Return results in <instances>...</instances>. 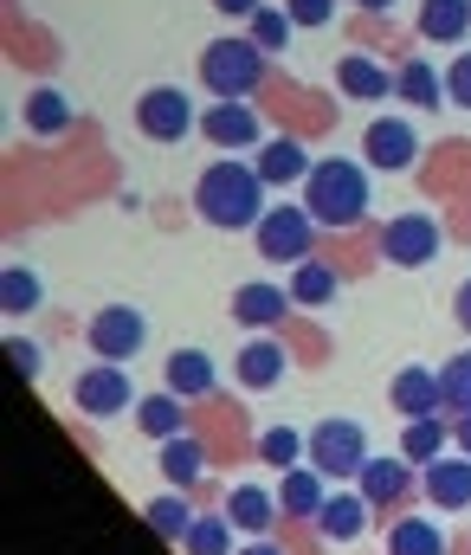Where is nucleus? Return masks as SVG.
Masks as SVG:
<instances>
[{
    "label": "nucleus",
    "mask_w": 471,
    "mask_h": 555,
    "mask_svg": "<svg viewBox=\"0 0 471 555\" xmlns=\"http://www.w3.org/2000/svg\"><path fill=\"white\" fill-rule=\"evenodd\" d=\"M278 511H285V504H278L265 485H233V498H226V517H233V530H246V537H265Z\"/></svg>",
    "instance_id": "5701e85b"
},
{
    "label": "nucleus",
    "mask_w": 471,
    "mask_h": 555,
    "mask_svg": "<svg viewBox=\"0 0 471 555\" xmlns=\"http://www.w3.org/2000/svg\"><path fill=\"white\" fill-rule=\"evenodd\" d=\"M420 491L440 504V511H471V459L459 452H446V459H433V465H420Z\"/></svg>",
    "instance_id": "ddd939ff"
},
{
    "label": "nucleus",
    "mask_w": 471,
    "mask_h": 555,
    "mask_svg": "<svg viewBox=\"0 0 471 555\" xmlns=\"http://www.w3.org/2000/svg\"><path fill=\"white\" fill-rule=\"evenodd\" d=\"M39 297H45L39 272H26V266H13V272H6V317H26Z\"/></svg>",
    "instance_id": "c9c22d12"
},
{
    "label": "nucleus",
    "mask_w": 471,
    "mask_h": 555,
    "mask_svg": "<svg viewBox=\"0 0 471 555\" xmlns=\"http://www.w3.org/2000/svg\"><path fill=\"white\" fill-rule=\"evenodd\" d=\"M446 420L433 414V420H407V433H401V459L407 465H433V459H446Z\"/></svg>",
    "instance_id": "c85d7f7f"
},
{
    "label": "nucleus",
    "mask_w": 471,
    "mask_h": 555,
    "mask_svg": "<svg viewBox=\"0 0 471 555\" xmlns=\"http://www.w3.org/2000/svg\"><path fill=\"white\" fill-rule=\"evenodd\" d=\"M252 162H259V175H265L272 188H285V181H304V175L316 168L311 155H304V142H291V137H265Z\"/></svg>",
    "instance_id": "aec40b11"
},
{
    "label": "nucleus",
    "mask_w": 471,
    "mask_h": 555,
    "mask_svg": "<svg viewBox=\"0 0 471 555\" xmlns=\"http://www.w3.org/2000/svg\"><path fill=\"white\" fill-rule=\"evenodd\" d=\"M285 310H291V291H278L272 278H252V284L233 291V317H239L246 330H278Z\"/></svg>",
    "instance_id": "2eb2a0df"
},
{
    "label": "nucleus",
    "mask_w": 471,
    "mask_h": 555,
    "mask_svg": "<svg viewBox=\"0 0 471 555\" xmlns=\"http://www.w3.org/2000/svg\"><path fill=\"white\" fill-rule=\"evenodd\" d=\"M453 543L440 537V524L433 517H401L394 530H388V555H446Z\"/></svg>",
    "instance_id": "cd10ccee"
},
{
    "label": "nucleus",
    "mask_w": 471,
    "mask_h": 555,
    "mask_svg": "<svg viewBox=\"0 0 471 555\" xmlns=\"http://www.w3.org/2000/svg\"><path fill=\"white\" fill-rule=\"evenodd\" d=\"M362 162L381 168V175H407V168L420 162V130H414L407 117H375V124L362 130Z\"/></svg>",
    "instance_id": "0eeeda50"
},
{
    "label": "nucleus",
    "mask_w": 471,
    "mask_h": 555,
    "mask_svg": "<svg viewBox=\"0 0 471 555\" xmlns=\"http://www.w3.org/2000/svg\"><path fill=\"white\" fill-rule=\"evenodd\" d=\"M213 7H220V13H233V20H252L265 0H213Z\"/></svg>",
    "instance_id": "ea45409f"
},
{
    "label": "nucleus",
    "mask_w": 471,
    "mask_h": 555,
    "mask_svg": "<svg viewBox=\"0 0 471 555\" xmlns=\"http://www.w3.org/2000/svg\"><path fill=\"white\" fill-rule=\"evenodd\" d=\"M239 382H246V395H272L278 382H285V369H291V356H285V343H272V336H252L246 349H239Z\"/></svg>",
    "instance_id": "dca6fc26"
},
{
    "label": "nucleus",
    "mask_w": 471,
    "mask_h": 555,
    "mask_svg": "<svg viewBox=\"0 0 471 555\" xmlns=\"http://www.w3.org/2000/svg\"><path fill=\"white\" fill-rule=\"evenodd\" d=\"M394 91H401L414 111H440V104H446V72H440V65H427V59H407V65H401V78H394Z\"/></svg>",
    "instance_id": "393cba45"
},
{
    "label": "nucleus",
    "mask_w": 471,
    "mask_h": 555,
    "mask_svg": "<svg viewBox=\"0 0 471 555\" xmlns=\"http://www.w3.org/2000/svg\"><path fill=\"white\" fill-rule=\"evenodd\" d=\"M259 459H265V465H278V472H291V465H304V459H311V433H298V426H265Z\"/></svg>",
    "instance_id": "7c9ffc66"
},
{
    "label": "nucleus",
    "mask_w": 471,
    "mask_h": 555,
    "mask_svg": "<svg viewBox=\"0 0 471 555\" xmlns=\"http://www.w3.org/2000/svg\"><path fill=\"white\" fill-rule=\"evenodd\" d=\"M446 104L471 111V52H459V59L446 65Z\"/></svg>",
    "instance_id": "e433bc0d"
},
{
    "label": "nucleus",
    "mask_w": 471,
    "mask_h": 555,
    "mask_svg": "<svg viewBox=\"0 0 471 555\" xmlns=\"http://www.w3.org/2000/svg\"><path fill=\"white\" fill-rule=\"evenodd\" d=\"M65 124H71V104H65V91L39 85V91L26 98V130H32V137H65Z\"/></svg>",
    "instance_id": "c756f323"
},
{
    "label": "nucleus",
    "mask_w": 471,
    "mask_h": 555,
    "mask_svg": "<svg viewBox=\"0 0 471 555\" xmlns=\"http://www.w3.org/2000/svg\"><path fill=\"white\" fill-rule=\"evenodd\" d=\"M420 39H433V46H459L471 33V0H420Z\"/></svg>",
    "instance_id": "412c9836"
},
{
    "label": "nucleus",
    "mask_w": 471,
    "mask_h": 555,
    "mask_svg": "<svg viewBox=\"0 0 471 555\" xmlns=\"http://www.w3.org/2000/svg\"><path fill=\"white\" fill-rule=\"evenodd\" d=\"M181 555H226L233 550V517H194L187 537L174 543Z\"/></svg>",
    "instance_id": "2f4dec72"
},
{
    "label": "nucleus",
    "mask_w": 471,
    "mask_h": 555,
    "mask_svg": "<svg viewBox=\"0 0 471 555\" xmlns=\"http://www.w3.org/2000/svg\"><path fill=\"white\" fill-rule=\"evenodd\" d=\"M368 459L375 452H368V433L355 420H316L311 426V465L323 478H362Z\"/></svg>",
    "instance_id": "20e7f679"
},
{
    "label": "nucleus",
    "mask_w": 471,
    "mask_h": 555,
    "mask_svg": "<svg viewBox=\"0 0 471 555\" xmlns=\"http://www.w3.org/2000/svg\"><path fill=\"white\" fill-rule=\"evenodd\" d=\"M187 524H194V517H187V504H181V498H149V504H143V530L161 537V543H181V537H187Z\"/></svg>",
    "instance_id": "473e14b6"
},
{
    "label": "nucleus",
    "mask_w": 471,
    "mask_h": 555,
    "mask_svg": "<svg viewBox=\"0 0 471 555\" xmlns=\"http://www.w3.org/2000/svg\"><path fill=\"white\" fill-rule=\"evenodd\" d=\"M91 349H97V362H130V356H143L149 349V317L136 310V304H104L97 317H91Z\"/></svg>",
    "instance_id": "39448f33"
},
{
    "label": "nucleus",
    "mask_w": 471,
    "mask_h": 555,
    "mask_svg": "<svg viewBox=\"0 0 471 555\" xmlns=\"http://www.w3.org/2000/svg\"><path fill=\"white\" fill-rule=\"evenodd\" d=\"M194 124H200V117H194V98L174 91V85H156V91L136 98V130L149 142H181Z\"/></svg>",
    "instance_id": "6e6552de"
},
{
    "label": "nucleus",
    "mask_w": 471,
    "mask_h": 555,
    "mask_svg": "<svg viewBox=\"0 0 471 555\" xmlns=\"http://www.w3.org/2000/svg\"><path fill=\"white\" fill-rule=\"evenodd\" d=\"M200 472H207L200 439H194V433H174V439L161 446V478H168L174 491H187V485H200Z\"/></svg>",
    "instance_id": "a878e982"
},
{
    "label": "nucleus",
    "mask_w": 471,
    "mask_h": 555,
    "mask_svg": "<svg viewBox=\"0 0 471 555\" xmlns=\"http://www.w3.org/2000/svg\"><path fill=\"white\" fill-rule=\"evenodd\" d=\"M323 485H329V478H323L316 465H291V472L278 478V504H285V517H316V511L329 504Z\"/></svg>",
    "instance_id": "b1692460"
},
{
    "label": "nucleus",
    "mask_w": 471,
    "mask_h": 555,
    "mask_svg": "<svg viewBox=\"0 0 471 555\" xmlns=\"http://www.w3.org/2000/svg\"><path fill=\"white\" fill-rule=\"evenodd\" d=\"M355 7H362V13H388L394 0H355Z\"/></svg>",
    "instance_id": "c03bdc74"
},
{
    "label": "nucleus",
    "mask_w": 471,
    "mask_h": 555,
    "mask_svg": "<svg viewBox=\"0 0 471 555\" xmlns=\"http://www.w3.org/2000/svg\"><path fill=\"white\" fill-rule=\"evenodd\" d=\"M6 349H13V362H19V375L32 382V375H39V349H32L26 336H6Z\"/></svg>",
    "instance_id": "58836bf2"
},
{
    "label": "nucleus",
    "mask_w": 471,
    "mask_h": 555,
    "mask_svg": "<svg viewBox=\"0 0 471 555\" xmlns=\"http://www.w3.org/2000/svg\"><path fill=\"white\" fill-rule=\"evenodd\" d=\"M388 401H394V414H401V420L446 414V388H440V375H433V369H401V375H394V388H388Z\"/></svg>",
    "instance_id": "f8f14e48"
},
{
    "label": "nucleus",
    "mask_w": 471,
    "mask_h": 555,
    "mask_svg": "<svg viewBox=\"0 0 471 555\" xmlns=\"http://www.w3.org/2000/svg\"><path fill=\"white\" fill-rule=\"evenodd\" d=\"M265 46L252 39V33H226V39H213L207 52H200V85L220 98V104H246L252 91H259V78H265Z\"/></svg>",
    "instance_id": "7ed1b4c3"
},
{
    "label": "nucleus",
    "mask_w": 471,
    "mask_h": 555,
    "mask_svg": "<svg viewBox=\"0 0 471 555\" xmlns=\"http://www.w3.org/2000/svg\"><path fill=\"white\" fill-rule=\"evenodd\" d=\"M71 401H78V414H91V420H117L130 401H136V388H130L123 362H97V369H84V375H78Z\"/></svg>",
    "instance_id": "9d476101"
},
{
    "label": "nucleus",
    "mask_w": 471,
    "mask_h": 555,
    "mask_svg": "<svg viewBox=\"0 0 471 555\" xmlns=\"http://www.w3.org/2000/svg\"><path fill=\"white\" fill-rule=\"evenodd\" d=\"M136 426H143V433H149L156 446H168L174 433H187L181 395H168V388H161V395H143V401H136Z\"/></svg>",
    "instance_id": "bb28decb"
},
{
    "label": "nucleus",
    "mask_w": 471,
    "mask_h": 555,
    "mask_svg": "<svg viewBox=\"0 0 471 555\" xmlns=\"http://www.w3.org/2000/svg\"><path fill=\"white\" fill-rule=\"evenodd\" d=\"M239 555H278V550H272V543H259V537H252V543H246V550H239Z\"/></svg>",
    "instance_id": "37998d69"
},
{
    "label": "nucleus",
    "mask_w": 471,
    "mask_h": 555,
    "mask_svg": "<svg viewBox=\"0 0 471 555\" xmlns=\"http://www.w3.org/2000/svg\"><path fill=\"white\" fill-rule=\"evenodd\" d=\"M285 291H291V304H298V310H323V304L342 291V272H336L329 259H316V253H311L304 266H291V284H285Z\"/></svg>",
    "instance_id": "6ab92c4d"
},
{
    "label": "nucleus",
    "mask_w": 471,
    "mask_h": 555,
    "mask_svg": "<svg viewBox=\"0 0 471 555\" xmlns=\"http://www.w3.org/2000/svg\"><path fill=\"white\" fill-rule=\"evenodd\" d=\"M453 433H459V452L471 459V414H459V426H453Z\"/></svg>",
    "instance_id": "79ce46f5"
},
{
    "label": "nucleus",
    "mask_w": 471,
    "mask_h": 555,
    "mask_svg": "<svg viewBox=\"0 0 471 555\" xmlns=\"http://www.w3.org/2000/svg\"><path fill=\"white\" fill-rule=\"evenodd\" d=\"M440 388H446V414H471V349L440 369Z\"/></svg>",
    "instance_id": "f704fd0d"
},
{
    "label": "nucleus",
    "mask_w": 471,
    "mask_h": 555,
    "mask_svg": "<svg viewBox=\"0 0 471 555\" xmlns=\"http://www.w3.org/2000/svg\"><path fill=\"white\" fill-rule=\"evenodd\" d=\"M355 485H362V498H368V504H401V498H407V485H414V465H407L401 452H394V459H368Z\"/></svg>",
    "instance_id": "4be33fe9"
},
{
    "label": "nucleus",
    "mask_w": 471,
    "mask_h": 555,
    "mask_svg": "<svg viewBox=\"0 0 471 555\" xmlns=\"http://www.w3.org/2000/svg\"><path fill=\"white\" fill-rule=\"evenodd\" d=\"M252 240H259V253L272 266H304L311 259V240H316V214L311 207H272Z\"/></svg>",
    "instance_id": "423d86ee"
},
{
    "label": "nucleus",
    "mask_w": 471,
    "mask_h": 555,
    "mask_svg": "<svg viewBox=\"0 0 471 555\" xmlns=\"http://www.w3.org/2000/svg\"><path fill=\"white\" fill-rule=\"evenodd\" d=\"M285 13H291L298 26H329V20H336V0H285Z\"/></svg>",
    "instance_id": "4c0bfd02"
},
{
    "label": "nucleus",
    "mask_w": 471,
    "mask_h": 555,
    "mask_svg": "<svg viewBox=\"0 0 471 555\" xmlns=\"http://www.w3.org/2000/svg\"><path fill=\"white\" fill-rule=\"evenodd\" d=\"M394 78H401V72H381V59H368V52H342V59H336V91H342L349 104H381V98L394 91Z\"/></svg>",
    "instance_id": "9b49d317"
},
{
    "label": "nucleus",
    "mask_w": 471,
    "mask_h": 555,
    "mask_svg": "<svg viewBox=\"0 0 471 555\" xmlns=\"http://www.w3.org/2000/svg\"><path fill=\"white\" fill-rule=\"evenodd\" d=\"M368 511H375V504H368L362 491H329V504L316 511V530H323L329 543H355V537L368 530Z\"/></svg>",
    "instance_id": "a211bd4d"
},
{
    "label": "nucleus",
    "mask_w": 471,
    "mask_h": 555,
    "mask_svg": "<svg viewBox=\"0 0 471 555\" xmlns=\"http://www.w3.org/2000/svg\"><path fill=\"white\" fill-rule=\"evenodd\" d=\"M291 33H298V20H291L285 7H259V13H252V39H259L265 52H285Z\"/></svg>",
    "instance_id": "72a5a7b5"
},
{
    "label": "nucleus",
    "mask_w": 471,
    "mask_h": 555,
    "mask_svg": "<svg viewBox=\"0 0 471 555\" xmlns=\"http://www.w3.org/2000/svg\"><path fill=\"white\" fill-rule=\"evenodd\" d=\"M200 137L220 149H259L265 124L252 117V104H213V111H200Z\"/></svg>",
    "instance_id": "4468645a"
},
{
    "label": "nucleus",
    "mask_w": 471,
    "mask_h": 555,
    "mask_svg": "<svg viewBox=\"0 0 471 555\" xmlns=\"http://www.w3.org/2000/svg\"><path fill=\"white\" fill-rule=\"evenodd\" d=\"M453 317H459V330H471V278L459 284V297H453Z\"/></svg>",
    "instance_id": "a19ab883"
},
{
    "label": "nucleus",
    "mask_w": 471,
    "mask_h": 555,
    "mask_svg": "<svg viewBox=\"0 0 471 555\" xmlns=\"http://www.w3.org/2000/svg\"><path fill=\"white\" fill-rule=\"evenodd\" d=\"M440 253V220L433 214H394L381 227V259L388 266H433Z\"/></svg>",
    "instance_id": "1a4fd4ad"
},
{
    "label": "nucleus",
    "mask_w": 471,
    "mask_h": 555,
    "mask_svg": "<svg viewBox=\"0 0 471 555\" xmlns=\"http://www.w3.org/2000/svg\"><path fill=\"white\" fill-rule=\"evenodd\" d=\"M304 207L316 214V227H362L368 220V162L323 155L304 175Z\"/></svg>",
    "instance_id": "f03ea898"
},
{
    "label": "nucleus",
    "mask_w": 471,
    "mask_h": 555,
    "mask_svg": "<svg viewBox=\"0 0 471 555\" xmlns=\"http://www.w3.org/2000/svg\"><path fill=\"white\" fill-rule=\"evenodd\" d=\"M161 382H168V395H181V401H207V395H213V356H207V349H174V356L161 362Z\"/></svg>",
    "instance_id": "f3484780"
},
{
    "label": "nucleus",
    "mask_w": 471,
    "mask_h": 555,
    "mask_svg": "<svg viewBox=\"0 0 471 555\" xmlns=\"http://www.w3.org/2000/svg\"><path fill=\"white\" fill-rule=\"evenodd\" d=\"M265 175H259V162H233V155H220L213 168H200V181H194V207H200V220L207 227H220V233H259V220L272 214L265 207Z\"/></svg>",
    "instance_id": "f257e3e1"
}]
</instances>
